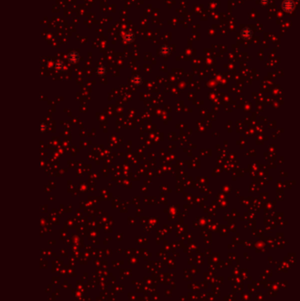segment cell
I'll return each instance as SVG.
<instances>
[{"instance_id":"1","label":"cell","mask_w":300,"mask_h":301,"mask_svg":"<svg viewBox=\"0 0 300 301\" xmlns=\"http://www.w3.org/2000/svg\"><path fill=\"white\" fill-rule=\"evenodd\" d=\"M132 83L135 86H141L143 83V79L142 76L140 75H135L133 78H132Z\"/></svg>"}]
</instances>
